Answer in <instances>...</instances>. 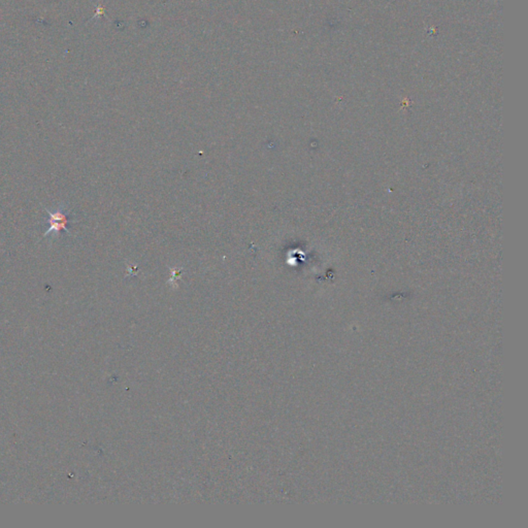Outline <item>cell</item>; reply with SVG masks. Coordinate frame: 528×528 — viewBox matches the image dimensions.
I'll list each match as a JSON object with an SVG mask.
<instances>
[{
    "label": "cell",
    "mask_w": 528,
    "mask_h": 528,
    "mask_svg": "<svg viewBox=\"0 0 528 528\" xmlns=\"http://www.w3.org/2000/svg\"><path fill=\"white\" fill-rule=\"evenodd\" d=\"M45 213L48 214V229L43 234V238H48L50 234H53L55 238H58L62 231L66 232L69 236H71L69 224L73 222V221L71 220L69 211H67L64 206L62 204V206H58L55 212H52V211L45 208Z\"/></svg>",
    "instance_id": "obj_1"
}]
</instances>
